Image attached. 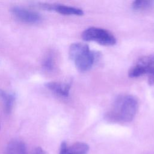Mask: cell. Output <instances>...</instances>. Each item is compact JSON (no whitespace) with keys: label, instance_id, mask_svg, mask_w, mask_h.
Returning a JSON list of instances; mask_svg holds the SVG:
<instances>
[{"label":"cell","instance_id":"6da1fadb","mask_svg":"<svg viewBox=\"0 0 154 154\" xmlns=\"http://www.w3.org/2000/svg\"><path fill=\"white\" fill-rule=\"evenodd\" d=\"M138 108V99L133 95L123 94L115 99L105 119L114 123H127L132 121Z\"/></svg>","mask_w":154,"mask_h":154},{"label":"cell","instance_id":"277c9868","mask_svg":"<svg viewBox=\"0 0 154 154\" xmlns=\"http://www.w3.org/2000/svg\"><path fill=\"white\" fill-rule=\"evenodd\" d=\"M81 37L87 42H95L103 46H113L116 43V38L108 30L97 27H90L84 30Z\"/></svg>","mask_w":154,"mask_h":154},{"label":"cell","instance_id":"3957f363","mask_svg":"<svg viewBox=\"0 0 154 154\" xmlns=\"http://www.w3.org/2000/svg\"><path fill=\"white\" fill-rule=\"evenodd\" d=\"M147 75V82L150 85H154V54L140 58L128 72L130 78H138Z\"/></svg>","mask_w":154,"mask_h":154},{"label":"cell","instance_id":"8fae6325","mask_svg":"<svg viewBox=\"0 0 154 154\" xmlns=\"http://www.w3.org/2000/svg\"><path fill=\"white\" fill-rule=\"evenodd\" d=\"M154 7L153 1H135L132 4V8L135 11H143Z\"/></svg>","mask_w":154,"mask_h":154},{"label":"cell","instance_id":"9c48e42d","mask_svg":"<svg viewBox=\"0 0 154 154\" xmlns=\"http://www.w3.org/2000/svg\"><path fill=\"white\" fill-rule=\"evenodd\" d=\"M54 10L56 11L58 13L64 15L82 16L84 14V11H82V9L79 8L60 4L55 5Z\"/></svg>","mask_w":154,"mask_h":154},{"label":"cell","instance_id":"8992f818","mask_svg":"<svg viewBox=\"0 0 154 154\" xmlns=\"http://www.w3.org/2000/svg\"><path fill=\"white\" fill-rule=\"evenodd\" d=\"M88 146L82 142H76L71 146H68L66 142H63L60 146L59 154H87Z\"/></svg>","mask_w":154,"mask_h":154},{"label":"cell","instance_id":"ba28073f","mask_svg":"<svg viewBox=\"0 0 154 154\" xmlns=\"http://www.w3.org/2000/svg\"><path fill=\"white\" fill-rule=\"evenodd\" d=\"M5 154H28V153L25 144L15 140L8 144Z\"/></svg>","mask_w":154,"mask_h":154},{"label":"cell","instance_id":"7c38bea8","mask_svg":"<svg viewBox=\"0 0 154 154\" xmlns=\"http://www.w3.org/2000/svg\"><path fill=\"white\" fill-rule=\"evenodd\" d=\"M43 67L47 70L51 71L54 69L55 61L54 58L51 55L48 56L43 62Z\"/></svg>","mask_w":154,"mask_h":154},{"label":"cell","instance_id":"52a82bcc","mask_svg":"<svg viewBox=\"0 0 154 154\" xmlns=\"http://www.w3.org/2000/svg\"><path fill=\"white\" fill-rule=\"evenodd\" d=\"M45 85L49 90L62 97H68L71 88V83L69 82L65 83L52 81L47 82Z\"/></svg>","mask_w":154,"mask_h":154},{"label":"cell","instance_id":"5b68a950","mask_svg":"<svg viewBox=\"0 0 154 154\" xmlns=\"http://www.w3.org/2000/svg\"><path fill=\"white\" fill-rule=\"evenodd\" d=\"M11 12L16 18L23 22L36 23L42 20V16L39 13L20 7H12Z\"/></svg>","mask_w":154,"mask_h":154},{"label":"cell","instance_id":"7a4b0ae2","mask_svg":"<svg viewBox=\"0 0 154 154\" xmlns=\"http://www.w3.org/2000/svg\"><path fill=\"white\" fill-rule=\"evenodd\" d=\"M70 58L80 72L90 70L99 57V52L91 51L88 45L75 43L71 45L69 51Z\"/></svg>","mask_w":154,"mask_h":154},{"label":"cell","instance_id":"4fadbf2b","mask_svg":"<svg viewBox=\"0 0 154 154\" xmlns=\"http://www.w3.org/2000/svg\"><path fill=\"white\" fill-rule=\"evenodd\" d=\"M31 154H48V153L41 147H38L34 149V150L32 152Z\"/></svg>","mask_w":154,"mask_h":154},{"label":"cell","instance_id":"30bf717a","mask_svg":"<svg viewBox=\"0 0 154 154\" xmlns=\"http://www.w3.org/2000/svg\"><path fill=\"white\" fill-rule=\"evenodd\" d=\"M0 99L3 103L5 111L7 113L10 112L14 102V95L0 89Z\"/></svg>","mask_w":154,"mask_h":154}]
</instances>
